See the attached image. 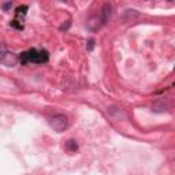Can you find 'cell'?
<instances>
[{
	"mask_svg": "<svg viewBox=\"0 0 175 175\" xmlns=\"http://www.w3.org/2000/svg\"><path fill=\"white\" fill-rule=\"evenodd\" d=\"M60 2H67V0H60Z\"/></svg>",
	"mask_w": 175,
	"mask_h": 175,
	"instance_id": "obj_14",
	"label": "cell"
},
{
	"mask_svg": "<svg viewBox=\"0 0 175 175\" xmlns=\"http://www.w3.org/2000/svg\"><path fill=\"white\" fill-rule=\"evenodd\" d=\"M168 2H174V0H168Z\"/></svg>",
	"mask_w": 175,
	"mask_h": 175,
	"instance_id": "obj_15",
	"label": "cell"
},
{
	"mask_svg": "<svg viewBox=\"0 0 175 175\" xmlns=\"http://www.w3.org/2000/svg\"><path fill=\"white\" fill-rule=\"evenodd\" d=\"M48 122H49V126L58 133L65 131V130L69 127V119H67V116L63 115V114L53 115L52 118H49Z\"/></svg>",
	"mask_w": 175,
	"mask_h": 175,
	"instance_id": "obj_2",
	"label": "cell"
},
{
	"mask_svg": "<svg viewBox=\"0 0 175 175\" xmlns=\"http://www.w3.org/2000/svg\"><path fill=\"white\" fill-rule=\"evenodd\" d=\"M66 149H67L69 152H75L78 149V142L75 141V140H69V141L66 142Z\"/></svg>",
	"mask_w": 175,
	"mask_h": 175,
	"instance_id": "obj_8",
	"label": "cell"
},
{
	"mask_svg": "<svg viewBox=\"0 0 175 175\" xmlns=\"http://www.w3.org/2000/svg\"><path fill=\"white\" fill-rule=\"evenodd\" d=\"M27 10H29V7L27 6H19V7H17V10H15V12H17V17H25V15L27 14Z\"/></svg>",
	"mask_w": 175,
	"mask_h": 175,
	"instance_id": "obj_9",
	"label": "cell"
},
{
	"mask_svg": "<svg viewBox=\"0 0 175 175\" xmlns=\"http://www.w3.org/2000/svg\"><path fill=\"white\" fill-rule=\"evenodd\" d=\"M19 62V56L12 52H8L3 44H0V63L7 67H14Z\"/></svg>",
	"mask_w": 175,
	"mask_h": 175,
	"instance_id": "obj_1",
	"label": "cell"
},
{
	"mask_svg": "<svg viewBox=\"0 0 175 175\" xmlns=\"http://www.w3.org/2000/svg\"><path fill=\"white\" fill-rule=\"evenodd\" d=\"M101 27V21L98 17H90L86 21V29L90 31H97Z\"/></svg>",
	"mask_w": 175,
	"mask_h": 175,
	"instance_id": "obj_5",
	"label": "cell"
},
{
	"mask_svg": "<svg viewBox=\"0 0 175 175\" xmlns=\"http://www.w3.org/2000/svg\"><path fill=\"white\" fill-rule=\"evenodd\" d=\"M49 60V53L47 52L45 49H41L37 52V56H36V60H34V63L36 65H44V63H47Z\"/></svg>",
	"mask_w": 175,
	"mask_h": 175,
	"instance_id": "obj_6",
	"label": "cell"
},
{
	"mask_svg": "<svg viewBox=\"0 0 175 175\" xmlns=\"http://www.w3.org/2000/svg\"><path fill=\"white\" fill-rule=\"evenodd\" d=\"M137 17H140V12L137 10H126L123 12V19L126 21H131L133 18H137Z\"/></svg>",
	"mask_w": 175,
	"mask_h": 175,
	"instance_id": "obj_7",
	"label": "cell"
},
{
	"mask_svg": "<svg viewBox=\"0 0 175 175\" xmlns=\"http://www.w3.org/2000/svg\"><path fill=\"white\" fill-rule=\"evenodd\" d=\"M112 17V4L111 3H104L101 7V14H100V21L101 25H107Z\"/></svg>",
	"mask_w": 175,
	"mask_h": 175,
	"instance_id": "obj_3",
	"label": "cell"
},
{
	"mask_svg": "<svg viewBox=\"0 0 175 175\" xmlns=\"http://www.w3.org/2000/svg\"><path fill=\"white\" fill-rule=\"evenodd\" d=\"M10 26H11V27H15V29H18V30H22V29H23V25L19 23L18 21H11V22H10Z\"/></svg>",
	"mask_w": 175,
	"mask_h": 175,
	"instance_id": "obj_10",
	"label": "cell"
},
{
	"mask_svg": "<svg viewBox=\"0 0 175 175\" xmlns=\"http://www.w3.org/2000/svg\"><path fill=\"white\" fill-rule=\"evenodd\" d=\"M11 7H12V2H11V0H10V2H7V3H4V4H3V10H4V11H8Z\"/></svg>",
	"mask_w": 175,
	"mask_h": 175,
	"instance_id": "obj_12",
	"label": "cell"
},
{
	"mask_svg": "<svg viewBox=\"0 0 175 175\" xmlns=\"http://www.w3.org/2000/svg\"><path fill=\"white\" fill-rule=\"evenodd\" d=\"M168 107H170V103H168L167 98H159V100H156L153 103L152 110L155 112H164V111L168 110Z\"/></svg>",
	"mask_w": 175,
	"mask_h": 175,
	"instance_id": "obj_4",
	"label": "cell"
},
{
	"mask_svg": "<svg viewBox=\"0 0 175 175\" xmlns=\"http://www.w3.org/2000/svg\"><path fill=\"white\" fill-rule=\"evenodd\" d=\"M70 25H71V22H70V21H66L65 23L60 26V30H62V31H63V30H67L69 27H70Z\"/></svg>",
	"mask_w": 175,
	"mask_h": 175,
	"instance_id": "obj_13",
	"label": "cell"
},
{
	"mask_svg": "<svg viewBox=\"0 0 175 175\" xmlns=\"http://www.w3.org/2000/svg\"><path fill=\"white\" fill-rule=\"evenodd\" d=\"M94 41L93 39H90V40H88V43H86V49L88 51H93V48H94Z\"/></svg>",
	"mask_w": 175,
	"mask_h": 175,
	"instance_id": "obj_11",
	"label": "cell"
}]
</instances>
